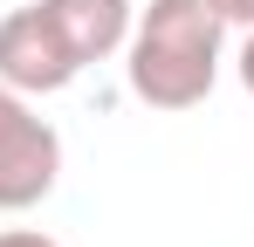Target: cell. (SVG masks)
Returning <instances> with one entry per match:
<instances>
[{
  "mask_svg": "<svg viewBox=\"0 0 254 247\" xmlns=\"http://www.w3.org/2000/svg\"><path fill=\"white\" fill-rule=\"evenodd\" d=\"M220 41L227 21L213 0H144L124 41V82L151 110H192L220 82Z\"/></svg>",
  "mask_w": 254,
  "mask_h": 247,
  "instance_id": "obj_1",
  "label": "cell"
},
{
  "mask_svg": "<svg viewBox=\"0 0 254 247\" xmlns=\"http://www.w3.org/2000/svg\"><path fill=\"white\" fill-rule=\"evenodd\" d=\"M62 179V130L35 110V96L0 82V213L42 206Z\"/></svg>",
  "mask_w": 254,
  "mask_h": 247,
  "instance_id": "obj_2",
  "label": "cell"
},
{
  "mask_svg": "<svg viewBox=\"0 0 254 247\" xmlns=\"http://www.w3.org/2000/svg\"><path fill=\"white\" fill-rule=\"evenodd\" d=\"M76 76H83V62H76V48L62 41V28L48 21L42 0L0 14V82H7V89L55 96V89H69Z\"/></svg>",
  "mask_w": 254,
  "mask_h": 247,
  "instance_id": "obj_3",
  "label": "cell"
},
{
  "mask_svg": "<svg viewBox=\"0 0 254 247\" xmlns=\"http://www.w3.org/2000/svg\"><path fill=\"white\" fill-rule=\"evenodd\" d=\"M48 21L62 28V41L76 48V62H110V55H124L130 41V21H137V7L130 0H42Z\"/></svg>",
  "mask_w": 254,
  "mask_h": 247,
  "instance_id": "obj_4",
  "label": "cell"
},
{
  "mask_svg": "<svg viewBox=\"0 0 254 247\" xmlns=\"http://www.w3.org/2000/svg\"><path fill=\"white\" fill-rule=\"evenodd\" d=\"M0 247H62V241L42 227H0Z\"/></svg>",
  "mask_w": 254,
  "mask_h": 247,
  "instance_id": "obj_5",
  "label": "cell"
},
{
  "mask_svg": "<svg viewBox=\"0 0 254 247\" xmlns=\"http://www.w3.org/2000/svg\"><path fill=\"white\" fill-rule=\"evenodd\" d=\"M213 14H220L227 28H241V35L254 28V0H213Z\"/></svg>",
  "mask_w": 254,
  "mask_h": 247,
  "instance_id": "obj_6",
  "label": "cell"
},
{
  "mask_svg": "<svg viewBox=\"0 0 254 247\" xmlns=\"http://www.w3.org/2000/svg\"><path fill=\"white\" fill-rule=\"evenodd\" d=\"M241 89H248V96H254V28H248V35H241Z\"/></svg>",
  "mask_w": 254,
  "mask_h": 247,
  "instance_id": "obj_7",
  "label": "cell"
}]
</instances>
